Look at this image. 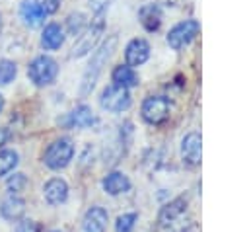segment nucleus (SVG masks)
I'll return each instance as SVG.
<instances>
[{
  "label": "nucleus",
  "instance_id": "f257e3e1",
  "mask_svg": "<svg viewBox=\"0 0 249 232\" xmlns=\"http://www.w3.org/2000/svg\"><path fill=\"white\" fill-rule=\"evenodd\" d=\"M115 45H117V35H111V37L95 51V55L91 57V60H89V64H88L84 76H82V86H80V94H82V96H88V94L93 90V86H95V82H97V78H99V74H101L103 64L109 60V57H111L113 51H115Z\"/></svg>",
  "mask_w": 249,
  "mask_h": 232
},
{
  "label": "nucleus",
  "instance_id": "f03ea898",
  "mask_svg": "<svg viewBox=\"0 0 249 232\" xmlns=\"http://www.w3.org/2000/svg\"><path fill=\"white\" fill-rule=\"evenodd\" d=\"M74 156V144L70 138H56L54 142L49 144V148L43 154V162L51 170H60L70 164Z\"/></svg>",
  "mask_w": 249,
  "mask_h": 232
},
{
  "label": "nucleus",
  "instance_id": "7ed1b4c3",
  "mask_svg": "<svg viewBox=\"0 0 249 232\" xmlns=\"http://www.w3.org/2000/svg\"><path fill=\"white\" fill-rule=\"evenodd\" d=\"M56 74H58V64H56L54 58H51L47 55H41V57L33 58L31 64H29V68H27V76L37 86L51 84L56 78Z\"/></svg>",
  "mask_w": 249,
  "mask_h": 232
},
{
  "label": "nucleus",
  "instance_id": "20e7f679",
  "mask_svg": "<svg viewBox=\"0 0 249 232\" xmlns=\"http://www.w3.org/2000/svg\"><path fill=\"white\" fill-rule=\"evenodd\" d=\"M171 103L165 96H150L142 103V119L150 125H160L169 117Z\"/></svg>",
  "mask_w": 249,
  "mask_h": 232
},
{
  "label": "nucleus",
  "instance_id": "39448f33",
  "mask_svg": "<svg viewBox=\"0 0 249 232\" xmlns=\"http://www.w3.org/2000/svg\"><path fill=\"white\" fill-rule=\"evenodd\" d=\"M198 31H200V23L196 19H185V21H181V23H177V25H173L169 29V33H167V45L171 49L179 51L185 45H189L196 37Z\"/></svg>",
  "mask_w": 249,
  "mask_h": 232
},
{
  "label": "nucleus",
  "instance_id": "423d86ee",
  "mask_svg": "<svg viewBox=\"0 0 249 232\" xmlns=\"http://www.w3.org/2000/svg\"><path fill=\"white\" fill-rule=\"evenodd\" d=\"M99 103L103 109L111 111V113H121L124 109L130 107V94L128 90L124 88H119V86H107L101 96H99Z\"/></svg>",
  "mask_w": 249,
  "mask_h": 232
},
{
  "label": "nucleus",
  "instance_id": "0eeeda50",
  "mask_svg": "<svg viewBox=\"0 0 249 232\" xmlns=\"http://www.w3.org/2000/svg\"><path fill=\"white\" fill-rule=\"evenodd\" d=\"M101 33H103V12H99V14L91 19L89 29H88L84 35H80L78 43L72 47L70 57H74V58H76V57H82V55L89 53V51L95 47V43H97V39L101 37Z\"/></svg>",
  "mask_w": 249,
  "mask_h": 232
},
{
  "label": "nucleus",
  "instance_id": "6e6552de",
  "mask_svg": "<svg viewBox=\"0 0 249 232\" xmlns=\"http://www.w3.org/2000/svg\"><path fill=\"white\" fill-rule=\"evenodd\" d=\"M200 152H202V138L196 131H191L185 135V138L181 140V156L183 162H187L189 166H196L200 164Z\"/></svg>",
  "mask_w": 249,
  "mask_h": 232
},
{
  "label": "nucleus",
  "instance_id": "1a4fd4ad",
  "mask_svg": "<svg viewBox=\"0 0 249 232\" xmlns=\"http://www.w3.org/2000/svg\"><path fill=\"white\" fill-rule=\"evenodd\" d=\"M150 57V45L146 39H132L126 49H124V58H126V66H140L148 60Z\"/></svg>",
  "mask_w": 249,
  "mask_h": 232
},
{
  "label": "nucleus",
  "instance_id": "9d476101",
  "mask_svg": "<svg viewBox=\"0 0 249 232\" xmlns=\"http://www.w3.org/2000/svg\"><path fill=\"white\" fill-rule=\"evenodd\" d=\"M185 211H187V199L177 197V199L169 201V203H167L165 207H161V211H160V224H161L163 228H171V226L183 216Z\"/></svg>",
  "mask_w": 249,
  "mask_h": 232
},
{
  "label": "nucleus",
  "instance_id": "9b49d317",
  "mask_svg": "<svg viewBox=\"0 0 249 232\" xmlns=\"http://www.w3.org/2000/svg\"><path fill=\"white\" fill-rule=\"evenodd\" d=\"M43 195H45V199H47L49 205H60V203H64L66 197H68V185H66V181L60 179V177H53V179H49V181L45 183Z\"/></svg>",
  "mask_w": 249,
  "mask_h": 232
},
{
  "label": "nucleus",
  "instance_id": "f8f14e48",
  "mask_svg": "<svg viewBox=\"0 0 249 232\" xmlns=\"http://www.w3.org/2000/svg\"><path fill=\"white\" fill-rule=\"evenodd\" d=\"M19 14H21V19L29 27H37V25L43 23L47 12H45L43 4H39L37 0H23L21 2V8H19Z\"/></svg>",
  "mask_w": 249,
  "mask_h": 232
},
{
  "label": "nucleus",
  "instance_id": "ddd939ff",
  "mask_svg": "<svg viewBox=\"0 0 249 232\" xmlns=\"http://www.w3.org/2000/svg\"><path fill=\"white\" fill-rule=\"evenodd\" d=\"M84 232H105L107 228V211L101 207H91L84 220H82Z\"/></svg>",
  "mask_w": 249,
  "mask_h": 232
},
{
  "label": "nucleus",
  "instance_id": "4468645a",
  "mask_svg": "<svg viewBox=\"0 0 249 232\" xmlns=\"http://www.w3.org/2000/svg\"><path fill=\"white\" fill-rule=\"evenodd\" d=\"M0 213H2V216L6 220H18L25 213V201L21 197H18V195H10V197H6L2 201Z\"/></svg>",
  "mask_w": 249,
  "mask_h": 232
},
{
  "label": "nucleus",
  "instance_id": "2eb2a0df",
  "mask_svg": "<svg viewBox=\"0 0 249 232\" xmlns=\"http://www.w3.org/2000/svg\"><path fill=\"white\" fill-rule=\"evenodd\" d=\"M103 189L109 195H121V193L130 189V181L123 172H111L103 179Z\"/></svg>",
  "mask_w": 249,
  "mask_h": 232
},
{
  "label": "nucleus",
  "instance_id": "dca6fc26",
  "mask_svg": "<svg viewBox=\"0 0 249 232\" xmlns=\"http://www.w3.org/2000/svg\"><path fill=\"white\" fill-rule=\"evenodd\" d=\"M138 18H140V23L148 31H156L160 27V23H161V10L156 4H146V6L140 8Z\"/></svg>",
  "mask_w": 249,
  "mask_h": 232
},
{
  "label": "nucleus",
  "instance_id": "f3484780",
  "mask_svg": "<svg viewBox=\"0 0 249 232\" xmlns=\"http://www.w3.org/2000/svg\"><path fill=\"white\" fill-rule=\"evenodd\" d=\"M68 123L76 129H88L95 123V115L91 111V107L88 105H78L74 111H70L68 115Z\"/></svg>",
  "mask_w": 249,
  "mask_h": 232
},
{
  "label": "nucleus",
  "instance_id": "a211bd4d",
  "mask_svg": "<svg viewBox=\"0 0 249 232\" xmlns=\"http://www.w3.org/2000/svg\"><path fill=\"white\" fill-rule=\"evenodd\" d=\"M113 82H115V86L128 90V88H132V86H138V74H136L130 66L119 64V66L113 70Z\"/></svg>",
  "mask_w": 249,
  "mask_h": 232
},
{
  "label": "nucleus",
  "instance_id": "6ab92c4d",
  "mask_svg": "<svg viewBox=\"0 0 249 232\" xmlns=\"http://www.w3.org/2000/svg\"><path fill=\"white\" fill-rule=\"evenodd\" d=\"M64 43V31L58 23H49L43 31V37H41V45L45 49H58L60 45Z\"/></svg>",
  "mask_w": 249,
  "mask_h": 232
},
{
  "label": "nucleus",
  "instance_id": "aec40b11",
  "mask_svg": "<svg viewBox=\"0 0 249 232\" xmlns=\"http://www.w3.org/2000/svg\"><path fill=\"white\" fill-rule=\"evenodd\" d=\"M18 164V154L10 148H4L0 150V175H6L10 174Z\"/></svg>",
  "mask_w": 249,
  "mask_h": 232
},
{
  "label": "nucleus",
  "instance_id": "412c9836",
  "mask_svg": "<svg viewBox=\"0 0 249 232\" xmlns=\"http://www.w3.org/2000/svg\"><path fill=\"white\" fill-rule=\"evenodd\" d=\"M16 72H18L16 62H12V60H8V58L0 60V86L10 84V82L16 78Z\"/></svg>",
  "mask_w": 249,
  "mask_h": 232
},
{
  "label": "nucleus",
  "instance_id": "4be33fe9",
  "mask_svg": "<svg viewBox=\"0 0 249 232\" xmlns=\"http://www.w3.org/2000/svg\"><path fill=\"white\" fill-rule=\"evenodd\" d=\"M136 213H124L117 218L115 222V232H132L134 228V222H136Z\"/></svg>",
  "mask_w": 249,
  "mask_h": 232
},
{
  "label": "nucleus",
  "instance_id": "5701e85b",
  "mask_svg": "<svg viewBox=\"0 0 249 232\" xmlns=\"http://www.w3.org/2000/svg\"><path fill=\"white\" fill-rule=\"evenodd\" d=\"M66 23H68V31L72 35H80L84 31V27H86V16L80 14V12L78 14H70L68 19H66Z\"/></svg>",
  "mask_w": 249,
  "mask_h": 232
},
{
  "label": "nucleus",
  "instance_id": "b1692460",
  "mask_svg": "<svg viewBox=\"0 0 249 232\" xmlns=\"http://www.w3.org/2000/svg\"><path fill=\"white\" fill-rule=\"evenodd\" d=\"M23 185H25V175L23 174H14V177H10V181H8V187H10L12 193L19 191Z\"/></svg>",
  "mask_w": 249,
  "mask_h": 232
},
{
  "label": "nucleus",
  "instance_id": "393cba45",
  "mask_svg": "<svg viewBox=\"0 0 249 232\" xmlns=\"http://www.w3.org/2000/svg\"><path fill=\"white\" fill-rule=\"evenodd\" d=\"M16 232H39V224L35 220H21L16 226Z\"/></svg>",
  "mask_w": 249,
  "mask_h": 232
},
{
  "label": "nucleus",
  "instance_id": "a878e982",
  "mask_svg": "<svg viewBox=\"0 0 249 232\" xmlns=\"http://www.w3.org/2000/svg\"><path fill=\"white\" fill-rule=\"evenodd\" d=\"M56 6H58V0H45V12H54L56 10Z\"/></svg>",
  "mask_w": 249,
  "mask_h": 232
},
{
  "label": "nucleus",
  "instance_id": "bb28decb",
  "mask_svg": "<svg viewBox=\"0 0 249 232\" xmlns=\"http://www.w3.org/2000/svg\"><path fill=\"white\" fill-rule=\"evenodd\" d=\"M6 136H8V133H6V129H2V127H0V146H2L4 142H6Z\"/></svg>",
  "mask_w": 249,
  "mask_h": 232
},
{
  "label": "nucleus",
  "instance_id": "cd10ccee",
  "mask_svg": "<svg viewBox=\"0 0 249 232\" xmlns=\"http://www.w3.org/2000/svg\"><path fill=\"white\" fill-rule=\"evenodd\" d=\"M2 105H4V97H2V94H0V111H2Z\"/></svg>",
  "mask_w": 249,
  "mask_h": 232
},
{
  "label": "nucleus",
  "instance_id": "c85d7f7f",
  "mask_svg": "<svg viewBox=\"0 0 249 232\" xmlns=\"http://www.w3.org/2000/svg\"><path fill=\"white\" fill-rule=\"evenodd\" d=\"M54 232H58V230H54Z\"/></svg>",
  "mask_w": 249,
  "mask_h": 232
}]
</instances>
